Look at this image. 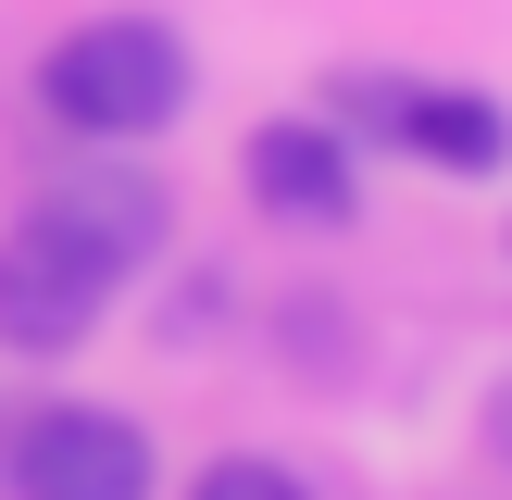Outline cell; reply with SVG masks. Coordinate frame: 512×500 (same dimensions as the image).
I'll return each instance as SVG.
<instances>
[{"mask_svg": "<svg viewBox=\"0 0 512 500\" xmlns=\"http://www.w3.org/2000/svg\"><path fill=\"white\" fill-rule=\"evenodd\" d=\"M38 100L50 125H75V138H163L175 113H188V38H175L163 13H100V25H63L38 63Z\"/></svg>", "mask_w": 512, "mask_h": 500, "instance_id": "6da1fadb", "label": "cell"}, {"mask_svg": "<svg viewBox=\"0 0 512 500\" xmlns=\"http://www.w3.org/2000/svg\"><path fill=\"white\" fill-rule=\"evenodd\" d=\"M113 288H125V263L63 213V200H38V213L0 225V350H75L100 313H113Z\"/></svg>", "mask_w": 512, "mask_h": 500, "instance_id": "7a4b0ae2", "label": "cell"}, {"mask_svg": "<svg viewBox=\"0 0 512 500\" xmlns=\"http://www.w3.org/2000/svg\"><path fill=\"white\" fill-rule=\"evenodd\" d=\"M13 500H150V425L113 413V400H38L13 425Z\"/></svg>", "mask_w": 512, "mask_h": 500, "instance_id": "3957f363", "label": "cell"}, {"mask_svg": "<svg viewBox=\"0 0 512 500\" xmlns=\"http://www.w3.org/2000/svg\"><path fill=\"white\" fill-rule=\"evenodd\" d=\"M338 113H363L375 138H400L438 175H500L512 163V113L488 88H413V75H338Z\"/></svg>", "mask_w": 512, "mask_h": 500, "instance_id": "277c9868", "label": "cell"}, {"mask_svg": "<svg viewBox=\"0 0 512 500\" xmlns=\"http://www.w3.org/2000/svg\"><path fill=\"white\" fill-rule=\"evenodd\" d=\"M250 200L275 225H350L363 213V175H350V138L325 113H275L250 125Z\"/></svg>", "mask_w": 512, "mask_h": 500, "instance_id": "5b68a950", "label": "cell"}, {"mask_svg": "<svg viewBox=\"0 0 512 500\" xmlns=\"http://www.w3.org/2000/svg\"><path fill=\"white\" fill-rule=\"evenodd\" d=\"M50 200H63V213L88 225V238L113 250L125 275H138L150 250H163V225H175V213H163V188H150V175H125V163H88V175H63Z\"/></svg>", "mask_w": 512, "mask_h": 500, "instance_id": "8992f818", "label": "cell"}, {"mask_svg": "<svg viewBox=\"0 0 512 500\" xmlns=\"http://www.w3.org/2000/svg\"><path fill=\"white\" fill-rule=\"evenodd\" d=\"M188 500H313V488H300L288 463H263V450H225V463L188 475Z\"/></svg>", "mask_w": 512, "mask_h": 500, "instance_id": "52a82bcc", "label": "cell"}, {"mask_svg": "<svg viewBox=\"0 0 512 500\" xmlns=\"http://www.w3.org/2000/svg\"><path fill=\"white\" fill-rule=\"evenodd\" d=\"M488 450H500V463H512V375H500V388H488Z\"/></svg>", "mask_w": 512, "mask_h": 500, "instance_id": "ba28073f", "label": "cell"}]
</instances>
